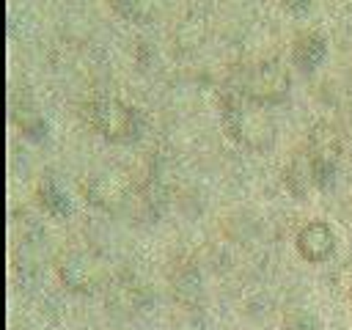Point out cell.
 <instances>
[{"label": "cell", "mask_w": 352, "mask_h": 330, "mask_svg": "<svg viewBox=\"0 0 352 330\" xmlns=\"http://www.w3.org/2000/svg\"><path fill=\"white\" fill-rule=\"evenodd\" d=\"M58 272H60V280L72 292H94L99 286V280H102V267L85 253L63 256L60 264H58Z\"/></svg>", "instance_id": "cell-5"}, {"label": "cell", "mask_w": 352, "mask_h": 330, "mask_svg": "<svg viewBox=\"0 0 352 330\" xmlns=\"http://www.w3.org/2000/svg\"><path fill=\"white\" fill-rule=\"evenodd\" d=\"M286 85H289V77L278 63H261L245 77L242 94L245 99L264 104V102H278L286 94Z\"/></svg>", "instance_id": "cell-4"}, {"label": "cell", "mask_w": 352, "mask_h": 330, "mask_svg": "<svg viewBox=\"0 0 352 330\" xmlns=\"http://www.w3.org/2000/svg\"><path fill=\"white\" fill-rule=\"evenodd\" d=\"M88 121L99 135H104V138H110L116 143H129V140L140 138V132H143V116L135 107L121 104L118 99H96V102H91Z\"/></svg>", "instance_id": "cell-1"}, {"label": "cell", "mask_w": 352, "mask_h": 330, "mask_svg": "<svg viewBox=\"0 0 352 330\" xmlns=\"http://www.w3.org/2000/svg\"><path fill=\"white\" fill-rule=\"evenodd\" d=\"M324 52H327V41L324 36L319 33H302L297 41H294V50H292V58L300 69L311 72L316 69L322 60H324Z\"/></svg>", "instance_id": "cell-8"}, {"label": "cell", "mask_w": 352, "mask_h": 330, "mask_svg": "<svg viewBox=\"0 0 352 330\" xmlns=\"http://www.w3.org/2000/svg\"><path fill=\"white\" fill-rule=\"evenodd\" d=\"M336 248V234L327 223L314 220L297 231V250L305 261H324Z\"/></svg>", "instance_id": "cell-6"}, {"label": "cell", "mask_w": 352, "mask_h": 330, "mask_svg": "<svg viewBox=\"0 0 352 330\" xmlns=\"http://www.w3.org/2000/svg\"><path fill=\"white\" fill-rule=\"evenodd\" d=\"M113 6L129 19H151L160 14L165 0H113Z\"/></svg>", "instance_id": "cell-11"}, {"label": "cell", "mask_w": 352, "mask_h": 330, "mask_svg": "<svg viewBox=\"0 0 352 330\" xmlns=\"http://www.w3.org/2000/svg\"><path fill=\"white\" fill-rule=\"evenodd\" d=\"M38 201H41V206H44L50 214H69V212H72L69 198L63 195V190H60L52 179H44V182L38 184Z\"/></svg>", "instance_id": "cell-10"}, {"label": "cell", "mask_w": 352, "mask_h": 330, "mask_svg": "<svg viewBox=\"0 0 352 330\" xmlns=\"http://www.w3.org/2000/svg\"><path fill=\"white\" fill-rule=\"evenodd\" d=\"M338 151H341V148H338V138H336V132H333L327 124H322V126H316V129L311 132L305 157H308V162H311L316 187L330 184V179H333V173H336V165H338Z\"/></svg>", "instance_id": "cell-3"}, {"label": "cell", "mask_w": 352, "mask_h": 330, "mask_svg": "<svg viewBox=\"0 0 352 330\" xmlns=\"http://www.w3.org/2000/svg\"><path fill=\"white\" fill-rule=\"evenodd\" d=\"M283 8L292 14H305L311 8V0H283Z\"/></svg>", "instance_id": "cell-13"}, {"label": "cell", "mask_w": 352, "mask_h": 330, "mask_svg": "<svg viewBox=\"0 0 352 330\" xmlns=\"http://www.w3.org/2000/svg\"><path fill=\"white\" fill-rule=\"evenodd\" d=\"M349 302H352V286H349Z\"/></svg>", "instance_id": "cell-14"}, {"label": "cell", "mask_w": 352, "mask_h": 330, "mask_svg": "<svg viewBox=\"0 0 352 330\" xmlns=\"http://www.w3.org/2000/svg\"><path fill=\"white\" fill-rule=\"evenodd\" d=\"M85 195L102 209H116L126 201V184L116 173H99L85 184Z\"/></svg>", "instance_id": "cell-7"}, {"label": "cell", "mask_w": 352, "mask_h": 330, "mask_svg": "<svg viewBox=\"0 0 352 330\" xmlns=\"http://www.w3.org/2000/svg\"><path fill=\"white\" fill-rule=\"evenodd\" d=\"M286 184H289V190H292L294 195H305L311 187H316L314 170H311V162H308L305 154H297V157L292 160V165L286 168Z\"/></svg>", "instance_id": "cell-9"}, {"label": "cell", "mask_w": 352, "mask_h": 330, "mask_svg": "<svg viewBox=\"0 0 352 330\" xmlns=\"http://www.w3.org/2000/svg\"><path fill=\"white\" fill-rule=\"evenodd\" d=\"M223 126L231 138H236L239 143H248V146H261L270 138V124H267L264 113L258 110V104L250 107L242 96H226Z\"/></svg>", "instance_id": "cell-2"}, {"label": "cell", "mask_w": 352, "mask_h": 330, "mask_svg": "<svg viewBox=\"0 0 352 330\" xmlns=\"http://www.w3.org/2000/svg\"><path fill=\"white\" fill-rule=\"evenodd\" d=\"M283 330H319L316 327V319L305 311H292L286 319H283Z\"/></svg>", "instance_id": "cell-12"}]
</instances>
